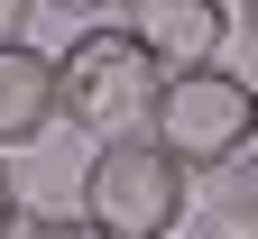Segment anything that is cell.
I'll use <instances>...</instances> for the list:
<instances>
[{
    "label": "cell",
    "instance_id": "1",
    "mask_svg": "<svg viewBox=\"0 0 258 239\" xmlns=\"http://www.w3.org/2000/svg\"><path fill=\"white\" fill-rule=\"evenodd\" d=\"M249 120H258V83H240L231 64H184V74L157 83V111H148V138L166 147L184 175H221V166L249 156Z\"/></svg>",
    "mask_w": 258,
    "mask_h": 239
},
{
    "label": "cell",
    "instance_id": "7",
    "mask_svg": "<svg viewBox=\"0 0 258 239\" xmlns=\"http://www.w3.org/2000/svg\"><path fill=\"white\" fill-rule=\"evenodd\" d=\"M19 239H102V230H92V221H83V212H74V221H28V230H19Z\"/></svg>",
    "mask_w": 258,
    "mask_h": 239
},
{
    "label": "cell",
    "instance_id": "9",
    "mask_svg": "<svg viewBox=\"0 0 258 239\" xmlns=\"http://www.w3.org/2000/svg\"><path fill=\"white\" fill-rule=\"evenodd\" d=\"M55 10H74V19H83V10H111V0H55Z\"/></svg>",
    "mask_w": 258,
    "mask_h": 239
},
{
    "label": "cell",
    "instance_id": "2",
    "mask_svg": "<svg viewBox=\"0 0 258 239\" xmlns=\"http://www.w3.org/2000/svg\"><path fill=\"white\" fill-rule=\"evenodd\" d=\"M157 83H166V64L129 37V28H83V37L55 55L64 120H74L83 138H139L148 111H157Z\"/></svg>",
    "mask_w": 258,
    "mask_h": 239
},
{
    "label": "cell",
    "instance_id": "8",
    "mask_svg": "<svg viewBox=\"0 0 258 239\" xmlns=\"http://www.w3.org/2000/svg\"><path fill=\"white\" fill-rule=\"evenodd\" d=\"M28 230V212H19V184H10V166H0V239H19Z\"/></svg>",
    "mask_w": 258,
    "mask_h": 239
},
{
    "label": "cell",
    "instance_id": "3",
    "mask_svg": "<svg viewBox=\"0 0 258 239\" xmlns=\"http://www.w3.org/2000/svg\"><path fill=\"white\" fill-rule=\"evenodd\" d=\"M83 221L102 239H175L184 221V166L139 129V138H102L83 166Z\"/></svg>",
    "mask_w": 258,
    "mask_h": 239
},
{
    "label": "cell",
    "instance_id": "4",
    "mask_svg": "<svg viewBox=\"0 0 258 239\" xmlns=\"http://www.w3.org/2000/svg\"><path fill=\"white\" fill-rule=\"evenodd\" d=\"M231 0H120V28L139 37L166 74H184V64H212L221 37H231Z\"/></svg>",
    "mask_w": 258,
    "mask_h": 239
},
{
    "label": "cell",
    "instance_id": "11",
    "mask_svg": "<svg viewBox=\"0 0 258 239\" xmlns=\"http://www.w3.org/2000/svg\"><path fill=\"white\" fill-rule=\"evenodd\" d=\"M249 147H258V120H249Z\"/></svg>",
    "mask_w": 258,
    "mask_h": 239
},
{
    "label": "cell",
    "instance_id": "10",
    "mask_svg": "<svg viewBox=\"0 0 258 239\" xmlns=\"http://www.w3.org/2000/svg\"><path fill=\"white\" fill-rule=\"evenodd\" d=\"M240 28H249V37H258V0H240Z\"/></svg>",
    "mask_w": 258,
    "mask_h": 239
},
{
    "label": "cell",
    "instance_id": "6",
    "mask_svg": "<svg viewBox=\"0 0 258 239\" xmlns=\"http://www.w3.org/2000/svg\"><path fill=\"white\" fill-rule=\"evenodd\" d=\"M28 19H37V0H0V46H28Z\"/></svg>",
    "mask_w": 258,
    "mask_h": 239
},
{
    "label": "cell",
    "instance_id": "5",
    "mask_svg": "<svg viewBox=\"0 0 258 239\" xmlns=\"http://www.w3.org/2000/svg\"><path fill=\"white\" fill-rule=\"evenodd\" d=\"M55 120H64L55 55H37V46H0V156H10V147H37Z\"/></svg>",
    "mask_w": 258,
    "mask_h": 239
}]
</instances>
